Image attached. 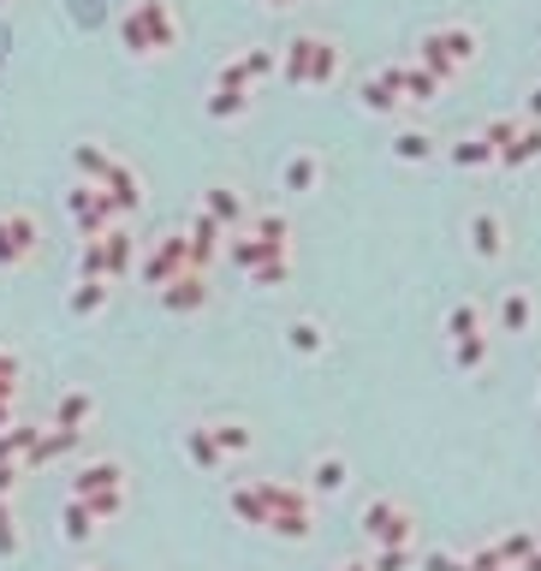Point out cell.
Masks as SVG:
<instances>
[{
    "label": "cell",
    "mask_w": 541,
    "mask_h": 571,
    "mask_svg": "<svg viewBox=\"0 0 541 571\" xmlns=\"http://www.w3.org/2000/svg\"><path fill=\"white\" fill-rule=\"evenodd\" d=\"M113 31H120V48L131 54V61L150 66V61H167V54H179L185 19H179V7H173V0H131Z\"/></svg>",
    "instance_id": "obj_1"
},
{
    "label": "cell",
    "mask_w": 541,
    "mask_h": 571,
    "mask_svg": "<svg viewBox=\"0 0 541 571\" xmlns=\"http://www.w3.org/2000/svg\"><path fill=\"white\" fill-rule=\"evenodd\" d=\"M256 494L268 506V524L262 530L280 541H310L316 536V494L303 482H280V476H256Z\"/></svg>",
    "instance_id": "obj_2"
},
{
    "label": "cell",
    "mask_w": 541,
    "mask_h": 571,
    "mask_svg": "<svg viewBox=\"0 0 541 571\" xmlns=\"http://www.w3.org/2000/svg\"><path fill=\"white\" fill-rule=\"evenodd\" d=\"M340 66H345V54L333 36H291L286 54H280V78L298 84V90L303 84H310V90H328V84L340 78Z\"/></svg>",
    "instance_id": "obj_3"
},
{
    "label": "cell",
    "mask_w": 541,
    "mask_h": 571,
    "mask_svg": "<svg viewBox=\"0 0 541 571\" xmlns=\"http://www.w3.org/2000/svg\"><path fill=\"white\" fill-rule=\"evenodd\" d=\"M476 48H482V36H476V24H464V19H446V24H434V31H422L417 42V61L434 72V78H459L464 66L476 61Z\"/></svg>",
    "instance_id": "obj_4"
},
{
    "label": "cell",
    "mask_w": 541,
    "mask_h": 571,
    "mask_svg": "<svg viewBox=\"0 0 541 571\" xmlns=\"http://www.w3.org/2000/svg\"><path fill=\"white\" fill-rule=\"evenodd\" d=\"M357 530L369 548H393V541H417V512L405 501H393V494H369L357 512Z\"/></svg>",
    "instance_id": "obj_5"
},
{
    "label": "cell",
    "mask_w": 541,
    "mask_h": 571,
    "mask_svg": "<svg viewBox=\"0 0 541 571\" xmlns=\"http://www.w3.org/2000/svg\"><path fill=\"white\" fill-rule=\"evenodd\" d=\"M42 256V221L31 209H0V268H24Z\"/></svg>",
    "instance_id": "obj_6"
},
{
    "label": "cell",
    "mask_w": 541,
    "mask_h": 571,
    "mask_svg": "<svg viewBox=\"0 0 541 571\" xmlns=\"http://www.w3.org/2000/svg\"><path fill=\"white\" fill-rule=\"evenodd\" d=\"M96 256H101V281H131L143 262V239L131 232V221H113L108 232H96Z\"/></svg>",
    "instance_id": "obj_7"
},
{
    "label": "cell",
    "mask_w": 541,
    "mask_h": 571,
    "mask_svg": "<svg viewBox=\"0 0 541 571\" xmlns=\"http://www.w3.org/2000/svg\"><path fill=\"white\" fill-rule=\"evenodd\" d=\"M185 268H191V244H185V232H161L150 251H143V262H137V281L161 292L167 281H179Z\"/></svg>",
    "instance_id": "obj_8"
},
{
    "label": "cell",
    "mask_w": 541,
    "mask_h": 571,
    "mask_svg": "<svg viewBox=\"0 0 541 571\" xmlns=\"http://www.w3.org/2000/svg\"><path fill=\"white\" fill-rule=\"evenodd\" d=\"M66 215H71V227H78L84 239H96V232H108L113 221H120V215H113V202L101 197V185H84V179H71Z\"/></svg>",
    "instance_id": "obj_9"
},
{
    "label": "cell",
    "mask_w": 541,
    "mask_h": 571,
    "mask_svg": "<svg viewBox=\"0 0 541 571\" xmlns=\"http://www.w3.org/2000/svg\"><path fill=\"white\" fill-rule=\"evenodd\" d=\"M96 185H101V197L113 202V215H120V221H131V215L143 209V173L131 167L125 155H113V161H108V173H101Z\"/></svg>",
    "instance_id": "obj_10"
},
{
    "label": "cell",
    "mask_w": 541,
    "mask_h": 571,
    "mask_svg": "<svg viewBox=\"0 0 541 571\" xmlns=\"http://www.w3.org/2000/svg\"><path fill=\"white\" fill-rule=\"evenodd\" d=\"M274 72H280V54H274V48H244V54H232V61L214 72V84H239V90H256V84H268Z\"/></svg>",
    "instance_id": "obj_11"
},
{
    "label": "cell",
    "mask_w": 541,
    "mask_h": 571,
    "mask_svg": "<svg viewBox=\"0 0 541 571\" xmlns=\"http://www.w3.org/2000/svg\"><path fill=\"white\" fill-rule=\"evenodd\" d=\"M303 488H310L316 494V501H340V494L351 488V459H345V452H316V459H310V471H303Z\"/></svg>",
    "instance_id": "obj_12"
},
{
    "label": "cell",
    "mask_w": 541,
    "mask_h": 571,
    "mask_svg": "<svg viewBox=\"0 0 541 571\" xmlns=\"http://www.w3.org/2000/svg\"><path fill=\"white\" fill-rule=\"evenodd\" d=\"M209 298H214V286H209V274H202V268H185L179 281L161 286V310H167V316H197Z\"/></svg>",
    "instance_id": "obj_13"
},
{
    "label": "cell",
    "mask_w": 541,
    "mask_h": 571,
    "mask_svg": "<svg viewBox=\"0 0 541 571\" xmlns=\"http://www.w3.org/2000/svg\"><path fill=\"white\" fill-rule=\"evenodd\" d=\"M179 232H185V244H191V268H202V274H209V262L227 251V227L214 221L209 209H197V215H191V221H185Z\"/></svg>",
    "instance_id": "obj_14"
},
{
    "label": "cell",
    "mask_w": 541,
    "mask_h": 571,
    "mask_svg": "<svg viewBox=\"0 0 541 571\" xmlns=\"http://www.w3.org/2000/svg\"><path fill=\"white\" fill-rule=\"evenodd\" d=\"M113 488H125L120 459H84L78 471H71V494H78V501H96V494H113Z\"/></svg>",
    "instance_id": "obj_15"
},
{
    "label": "cell",
    "mask_w": 541,
    "mask_h": 571,
    "mask_svg": "<svg viewBox=\"0 0 541 571\" xmlns=\"http://www.w3.org/2000/svg\"><path fill=\"white\" fill-rule=\"evenodd\" d=\"M464 239H471V251L482 256V262H500L506 256V221L494 209H476L471 221H464Z\"/></svg>",
    "instance_id": "obj_16"
},
{
    "label": "cell",
    "mask_w": 541,
    "mask_h": 571,
    "mask_svg": "<svg viewBox=\"0 0 541 571\" xmlns=\"http://www.w3.org/2000/svg\"><path fill=\"white\" fill-rule=\"evenodd\" d=\"M209 435H214V447H221L227 464H239V459L256 452V429L244 417H209Z\"/></svg>",
    "instance_id": "obj_17"
},
{
    "label": "cell",
    "mask_w": 541,
    "mask_h": 571,
    "mask_svg": "<svg viewBox=\"0 0 541 571\" xmlns=\"http://www.w3.org/2000/svg\"><path fill=\"white\" fill-rule=\"evenodd\" d=\"M179 447H185V464L202 476H221L227 471V459H221V447H214V435H209V422H191V429L179 435Z\"/></svg>",
    "instance_id": "obj_18"
},
{
    "label": "cell",
    "mask_w": 541,
    "mask_h": 571,
    "mask_svg": "<svg viewBox=\"0 0 541 571\" xmlns=\"http://www.w3.org/2000/svg\"><path fill=\"white\" fill-rule=\"evenodd\" d=\"M251 108H256V90H239V84H209V101H202V113L221 125H239Z\"/></svg>",
    "instance_id": "obj_19"
},
{
    "label": "cell",
    "mask_w": 541,
    "mask_h": 571,
    "mask_svg": "<svg viewBox=\"0 0 541 571\" xmlns=\"http://www.w3.org/2000/svg\"><path fill=\"white\" fill-rule=\"evenodd\" d=\"M321 155L316 150H298V155H286V167H280V190L286 197H310V190H321Z\"/></svg>",
    "instance_id": "obj_20"
},
{
    "label": "cell",
    "mask_w": 541,
    "mask_h": 571,
    "mask_svg": "<svg viewBox=\"0 0 541 571\" xmlns=\"http://www.w3.org/2000/svg\"><path fill=\"white\" fill-rule=\"evenodd\" d=\"M239 232H251L262 251H291V221H286L280 209H251Z\"/></svg>",
    "instance_id": "obj_21"
},
{
    "label": "cell",
    "mask_w": 541,
    "mask_h": 571,
    "mask_svg": "<svg viewBox=\"0 0 541 571\" xmlns=\"http://www.w3.org/2000/svg\"><path fill=\"white\" fill-rule=\"evenodd\" d=\"M494 328L500 333H530L536 328V298L523 286H511V292H500V304H494Z\"/></svg>",
    "instance_id": "obj_22"
},
{
    "label": "cell",
    "mask_w": 541,
    "mask_h": 571,
    "mask_svg": "<svg viewBox=\"0 0 541 571\" xmlns=\"http://www.w3.org/2000/svg\"><path fill=\"white\" fill-rule=\"evenodd\" d=\"M108 304H113V281H101V274H90V281H78V286L66 292V310L78 316V321H96Z\"/></svg>",
    "instance_id": "obj_23"
},
{
    "label": "cell",
    "mask_w": 541,
    "mask_h": 571,
    "mask_svg": "<svg viewBox=\"0 0 541 571\" xmlns=\"http://www.w3.org/2000/svg\"><path fill=\"white\" fill-rule=\"evenodd\" d=\"M333 340H328V321H316V316H291L286 321V351L291 358H321Z\"/></svg>",
    "instance_id": "obj_24"
},
{
    "label": "cell",
    "mask_w": 541,
    "mask_h": 571,
    "mask_svg": "<svg viewBox=\"0 0 541 571\" xmlns=\"http://www.w3.org/2000/svg\"><path fill=\"white\" fill-rule=\"evenodd\" d=\"M202 209H209L227 232H239L244 215H251V202L239 197V185H209V190H202Z\"/></svg>",
    "instance_id": "obj_25"
},
{
    "label": "cell",
    "mask_w": 541,
    "mask_h": 571,
    "mask_svg": "<svg viewBox=\"0 0 541 571\" xmlns=\"http://www.w3.org/2000/svg\"><path fill=\"white\" fill-rule=\"evenodd\" d=\"M54 422H60V429H84V435H90V422H96V393H84V387L60 393V399H54Z\"/></svg>",
    "instance_id": "obj_26"
},
{
    "label": "cell",
    "mask_w": 541,
    "mask_h": 571,
    "mask_svg": "<svg viewBox=\"0 0 541 571\" xmlns=\"http://www.w3.org/2000/svg\"><path fill=\"white\" fill-rule=\"evenodd\" d=\"M60 536L71 541V548H84V541H96V536H101V518L78 501V494H71V501L60 506Z\"/></svg>",
    "instance_id": "obj_27"
},
{
    "label": "cell",
    "mask_w": 541,
    "mask_h": 571,
    "mask_svg": "<svg viewBox=\"0 0 541 571\" xmlns=\"http://www.w3.org/2000/svg\"><path fill=\"white\" fill-rule=\"evenodd\" d=\"M227 506H232V518L251 524V530H262V524H268V506H262V494H256V476L232 482V488H227Z\"/></svg>",
    "instance_id": "obj_28"
},
{
    "label": "cell",
    "mask_w": 541,
    "mask_h": 571,
    "mask_svg": "<svg viewBox=\"0 0 541 571\" xmlns=\"http://www.w3.org/2000/svg\"><path fill=\"white\" fill-rule=\"evenodd\" d=\"M108 161L113 150L108 143H96V138H84V143H71V179H84V185H96L101 173H108Z\"/></svg>",
    "instance_id": "obj_29"
},
{
    "label": "cell",
    "mask_w": 541,
    "mask_h": 571,
    "mask_svg": "<svg viewBox=\"0 0 541 571\" xmlns=\"http://www.w3.org/2000/svg\"><path fill=\"white\" fill-rule=\"evenodd\" d=\"M399 96L405 101H434L441 96V78H434L422 61H399Z\"/></svg>",
    "instance_id": "obj_30"
},
{
    "label": "cell",
    "mask_w": 541,
    "mask_h": 571,
    "mask_svg": "<svg viewBox=\"0 0 541 571\" xmlns=\"http://www.w3.org/2000/svg\"><path fill=\"white\" fill-rule=\"evenodd\" d=\"M471 333H488V316H482L476 298H459L446 310V340H471Z\"/></svg>",
    "instance_id": "obj_31"
},
{
    "label": "cell",
    "mask_w": 541,
    "mask_h": 571,
    "mask_svg": "<svg viewBox=\"0 0 541 571\" xmlns=\"http://www.w3.org/2000/svg\"><path fill=\"white\" fill-rule=\"evenodd\" d=\"M452 167H464V173H476V167H494V161H500V155H494V143L488 138H482V131H476V138H459V143H452Z\"/></svg>",
    "instance_id": "obj_32"
},
{
    "label": "cell",
    "mask_w": 541,
    "mask_h": 571,
    "mask_svg": "<svg viewBox=\"0 0 541 571\" xmlns=\"http://www.w3.org/2000/svg\"><path fill=\"white\" fill-rule=\"evenodd\" d=\"M244 274H251V286H262V292L286 286V281H291V251H268L256 268H244Z\"/></svg>",
    "instance_id": "obj_33"
},
{
    "label": "cell",
    "mask_w": 541,
    "mask_h": 571,
    "mask_svg": "<svg viewBox=\"0 0 541 571\" xmlns=\"http://www.w3.org/2000/svg\"><path fill=\"white\" fill-rule=\"evenodd\" d=\"M536 155H541V125L523 120V131H518V138H511L506 150H500V167H530Z\"/></svg>",
    "instance_id": "obj_34"
},
{
    "label": "cell",
    "mask_w": 541,
    "mask_h": 571,
    "mask_svg": "<svg viewBox=\"0 0 541 571\" xmlns=\"http://www.w3.org/2000/svg\"><path fill=\"white\" fill-rule=\"evenodd\" d=\"M452 370H459V375L488 370V333H471V340H452Z\"/></svg>",
    "instance_id": "obj_35"
},
{
    "label": "cell",
    "mask_w": 541,
    "mask_h": 571,
    "mask_svg": "<svg viewBox=\"0 0 541 571\" xmlns=\"http://www.w3.org/2000/svg\"><path fill=\"white\" fill-rule=\"evenodd\" d=\"M536 541H541L536 530H506L500 541H494V553H500V560H506L511 571H518V565H523V560H530V553H536Z\"/></svg>",
    "instance_id": "obj_36"
},
{
    "label": "cell",
    "mask_w": 541,
    "mask_h": 571,
    "mask_svg": "<svg viewBox=\"0 0 541 571\" xmlns=\"http://www.w3.org/2000/svg\"><path fill=\"white\" fill-rule=\"evenodd\" d=\"M369 571H417V541H393L369 553Z\"/></svg>",
    "instance_id": "obj_37"
},
{
    "label": "cell",
    "mask_w": 541,
    "mask_h": 571,
    "mask_svg": "<svg viewBox=\"0 0 541 571\" xmlns=\"http://www.w3.org/2000/svg\"><path fill=\"white\" fill-rule=\"evenodd\" d=\"M393 155H399V161H411V167H417V161H434V138H429V131H399V138H393Z\"/></svg>",
    "instance_id": "obj_38"
},
{
    "label": "cell",
    "mask_w": 541,
    "mask_h": 571,
    "mask_svg": "<svg viewBox=\"0 0 541 571\" xmlns=\"http://www.w3.org/2000/svg\"><path fill=\"white\" fill-rule=\"evenodd\" d=\"M417 571H471V553H452V548H429V553H417Z\"/></svg>",
    "instance_id": "obj_39"
},
{
    "label": "cell",
    "mask_w": 541,
    "mask_h": 571,
    "mask_svg": "<svg viewBox=\"0 0 541 571\" xmlns=\"http://www.w3.org/2000/svg\"><path fill=\"white\" fill-rule=\"evenodd\" d=\"M96 512L101 524H113V518H125V506H131V488H113V494H96V501H84Z\"/></svg>",
    "instance_id": "obj_40"
},
{
    "label": "cell",
    "mask_w": 541,
    "mask_h": 571,
    "mask_svg": "<svg viewBox=\"0 0 541 571\" xmlns=\"http://www.w3.org/2000/svg\"><path fill=\"white\" fill-rule=\"evenodd\" d=\"M518 131H523V113H506V120H488V125H482V138H488V143H494V155H500V150H506V143H511V138H518Z\"/></svg>",
    "instance_id": "obj_41"
},
{
    "label": "cell",
    "mask_w": 541,
    "mask_h": 571,
    "mask_svg": "<svg viewBox=\"0 0 541 571\" xmlns=\"http://www.w3.org/2000/svg\"><path fill=\"white\" fill-rule=\"evenodd\" d=\"M19 381H24V363H19V351H7V345H0V393H7V399H12V393H19Z\"/></svg>",
    "instance_id": "obj_42"
},
{
    "label": "cell",
    "mask_w": 541,
    "mask_h": 571,
    "mask_svg": "<svg viewBox=\"0 0 541 571\" xmlns=\"http://www.w3.org/2000/svg\"><path fill=\"white\" fill-rule=\"evenodd\" d=\"M19 553V524H12V506L0 501V560H12Z\"/></svg>",
    "instance_id": "obj_43"
},
{
    "label": "cell",
    "mask_w": 541,
    "mask_h": 571,
    "mask_svg": "<svg viewBox=\"0 0 541 571\" xmlns=\"http://www.w3.org/2000/svg\"><path fill=\"white\" fill-rule=\"evenodd\" d=\"M19 482H24V459H0V501H7Z\"/></svg>",
    "instance_id": "obj_44"
},
{
    "label": "cell",
    "mask_w": 541,
    "mask_h": 571,
    "mask_svg": "<svg viewBox=\"0 0 541 571\" xmlns=\"http://www.w3.org/2000/svg\"><path fill=\"white\" fill-rule=\"evenodd\" d=\"M523 120H530V125H541V84H536L530 96H523Z\"/></svg>",
    "instance_id": "obj_45"
},
{
    "label": "cell",
    "mask_w": 541,
    "mask_h": 571,
    "mask_svg": "<svg viewBox=\"0 0 541 571\" xmlns=\"http://www.w3.org/2000/svg\"><path fill=\"white\" fill-rule=\"evenodd\" d=\"M328 571H369V560H340V565H328Z\"/></svg>",
    "instance_id": "obj_46"
},
{
    "label": "cell",
    "mask_w": 541,
    "mask_h": 571,
    "mask_svg": "<svg viewBox=\"0 0 541 571\" xmlns=\"http://www.w3.org/2000/svg\"><path fill=\"white\" fill-rule=\"evenodd\" d=\"M518 571H541V541H536V553H530V560H523Z\"/></svg>",
    "instance_id": "obj_47"
},
{
    "label": "cell",
    "mask_w": 541,
    "mask_h": 571,
    "mask_svg": "<svg viewBox=\"0 0 541 571\" xmlns=\"http://www.w3.org/2000/svg\"><path fill=\"white\" fill-rule=\"evenodd\" d=\"M262 7H274V12H286V7H298V0H262Z\"/></svg>",
    "instance_id": "obj_48"
},
{
    "label": "cell",
    "mask_w": 541,
    "mask_h": 571,
    "mask_svg": "<svg viewBox=\"0 0 541 571\" xmlns=\"http://www.w3.org/2000/svg\"><path fill=\"white\" fill-rule=\"evenodd\" d=\"M78 571H101V565H78Z\"/></svg>",
    "instance_id": "obj_49"
},
{
    "label": "cell",
    "mask_w": 541,
    "mask_h": 571,
    "mask_svg": "<svg viewBox=\"0 0 541 571\" xmlns=\"http://www.w3.org/2000/svg\"><path fill=\"white\" fill-rule=\"evenodd\" d=\"M536 405H541V393H536Z\"/></svg>",
    "instance_id": "obj_50"
},
{
    "label": "cell",
    "mask_w": 541,
    "mask_h": 571,
    "mask_svg": "<svg viewBox=\"0 0 541 571\" xmlns=\"http://www.w3.org/2000/svg\"><path fill=\"white\" fill-rule=\"evenodd\" d=\"M0 7H7V0H0Z\"/></svg>",
    "instance_id": "obj_51"
}]
</instances>
